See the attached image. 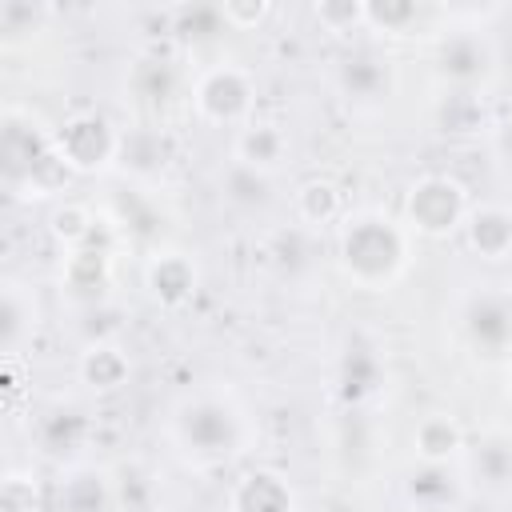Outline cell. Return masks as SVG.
Masks as SVG:
<instances>
[{
    "label": "cell",
    "mask_w": 512,
    "mask_h": 512,
    "mask_svg": "<svg viewBox=\"0 0 512 512\" xmlns=\"http://www.w3.org/2000/svg\"><path fill=\"white\" fill-rule=\"evenodd\" d=\"M432 124L444 136H476L488 128V104L476 92H440L432 104Z\"/></svg>",
    "instance_id": "obj_32"
},
{
    "label": "cell",
    "mask_w": 512,
    "mask_h": 512,
    "mask_svg": "<svg viewBox=\"0 0 512 512\" xmlns=\"http://www.w3.org/2000/svg\"><path fill=\"white\" fill-rule=\"evenodd\" d=\"M500 156L508 160V168H512V124L508 128H500Z\"/></svg>",
    "instance_id": "obj_38"
},
{
    "label": "cell",
    "mask_w": 512,
    "mask_h": 512,
    "mask_svg": "<svg viewBox=\"0 0 512 512\" xmlns=\"http://www.w3.org/2000/svg\"><path fill=\"white\" fill-rule=\"evenodd\" d=\"M264 256H268V268H272L280 280L296 284V280H304V276L316 268V232H308V228H300V224L276 228V232L268 236V244H264Z\"/></svg>",
    "instance_id": "obj_29"
},
{
    "label": "cell",
    "mask_w": 512,
    "mask_h": 512,
    "mask_svg": "<svg viewBox=\"0 0 512 512\" xmlns=\"http://www.w3.org/2000/svg\"><path fill=\"white\" fill-rule=\"evenodd\" d=\"M44 228H48V236L60 244V252L84 248V244L100 240L104 232H112L108 220H104V212L92 208L88 200H56V204L48 208Z\"/></svg>",
    "instance_id": "obj_28"
},
{
    "label": "cell",
    "mask_w": 512,
    "mask_h": 512,
    "mask_svg": "<svg viewBox=\"0 0 512 512\" xmlns=\"http://www.w3.org/2000/svg\"><path fill=\"white\" fill-rule=\"evenodd\" d=\"M412 232L384 208H348L336 224V268L360 292H388L412 264Z\"/></svg>",
    "instance_id": "obj_2"
},
{
    "label": "cell",
    "mask_w": 512,
    "mask_h": 512,
    "mask_svg": "<svg viewBox=\"0 0 512 512\" xmlns=\"http://www.w3.org/2000/svg\"><path fill=\"white\" fill-rule=\"evenodd\" d=\"M468 480L456 472V464H412L404 476V500L416 512H452L464 496Z\"/></svg>",
    "instance_id": "obj_24"
},
{
    "label": "cell",
    "mask_w": 512,
    "mask_h": 512,
    "mask_svg": "<svg viewBox=\"0 0 512 512\" xmlns=\"http://www.w3.org/2000/svg\"><path fill=\"white\" fill-rule=\"evenodd\" d=\"M468 432L452 412H428L412 428V452L420 464H460Z\"/></svg>",
    "instance_id": "obj_27"
},
{
    "label": "cell",
    "mask_w": 512,
    "mask_h": 512,
    "mask_svg": "<svg viewBox=\"0 0 512 512\" xmlns=\"http://www.w3.org/2000/svg\"><path fill=\"white\" fill-rule=\"evenodd\" d=\"M168 20H172V36L176 40H192V44H212L220 32H228L224 16H220V4H180V8H168Z\"/></svg>",
    "instance_id": "obj_33"
},
{
    "label": "cell",
    "mask_w": 512,
    "mask_h": 512,
    "mask_svg": "<svg viewBox=\"0 0 512 512\" xmlns=\"http://www.w3.org/2000/svg\"><path fill=\"white\" fill-rule=\"evenodd\" d=\"M332 84L352 108H376L396 92V64L376 44H352L340 52Z\"/></svg>",
    "instance_id": "obj_10"
},
{
    "label": "cell",
    "mask_w": 512,
    "mask_h": 512,
    "mask_svg": "<svg viewBox=\"0 0 512 512\" xmlns=\"http://www.w3.org/2000/svg\"><path fill=\"white\" fill-rule=\"evenodd\" d=\"M292 156V136L280 120H268V116H256L252 124H244L236 136H232V160L244 164V168H256V172H268L276 176Z\"/></svg>",
    "instance_id": "obj_20"
},
{
    "label": "cell",
    "mask_w": 512,
    "mask_h": 512,
    "mask_svg": "<svg viewBox=\"0 0 512 512\" xmlns=\"http://www.w3.org/2000/svg\"><path fill=\"white\" fill-rule=\"evenodd\" d=\"M444 8L420 4V0H368L364 4V32L376 40H412L428 20H440Z\"/></svg>",
    "instance_id": "obj_25"
},
{
    "label": "cell",
    "mask_w": 512,
    "mask_h": 512,
    "mask_svg": "<svg viewBox=\"0 0 512 512\" xmlns=\"http://www.w3.org/2000/svg\"><path fill=\"white\" fill-rule=\"evenodd\" d=\"M56 284L60 292L72 300V304H84V308H100L116 284V256L104 240H92L84 248H72V252H60V272H56Z\"/></svg>",
    "instance_id": "obj_13"
},
{
    "label": "cell",
    "mask_w": 512,
    "mask_h": 512,
    "mask_svg": "<svg viewBox=\"0 0 512 512\" xmlns=\"http://www.w3.org/2000/svg\"><path fill=\"white\" fill-rule=\"evenodd\" d=\"M104 220L112 232H120L124 240H132L148 252L164 248V212L156 208L152 188L128 184V188L112 192V200L104 204Z\"/></svg>",
    "instance_id": "obj_17"
},
{
    "label": "cell",
    "mask_w": 512,
    "mask_h": 512,
    "mask_svg": "<svg viewBox=\"0 0 512 512\" xmlns=\"http://www.w3.org/2000/svg\"><path fill=\"white\" fill-rule=\"evenodd\" d=\"M112 492H116V512H156V504H160V476L140 456L116 460L112 464Z\"/></svg>",
    "instance_id": "obj_31"
},
{
    "label": "cell",
    "mask_w": 512,
    "mask_h": 512,
    "mask_svg": "<svg viewBox=\"0 0 512 512\" xmlns=\"http://www.w3.org/2000/svg\"><path fill=\"white\" fill-rule=\"evenodd\" d=\"M460 236H464V248L488 264L512 260V204H496V200L472 204Z\"/></svg>",
    "instance_id": "obj_22"
},
{
    "label": "cell",
    "mask_w": 512,
    "mask_h": 512,
    "mask_svg": "<svg viewBox=\"0 0 512 512\" xmlns=\"http://www.w3.org/2000/svg\"><path fill=\"white\" fill-rule=\"evenodd\" d=\"M312 20L332 36L364 32V0H320L312 4Z\"/></svg>",
    "instance_id": "obj_34"
},
{
    "label": "cell",
    "mask_w": 512,
    "mask_h": 512,
    "mask_svg": "<svg viewBox=\"0 0 512 512\" xmlns=\"http://www.w3.org/2000/svg\"><path fill=\"white\" fill-rule=\"evenodd\" d=\"M296 488L276 468H248L228 484V512H296Z\"/></svg>",
    "instance_id": "obj_21"
},
{
    "label": "cell",
    "mask_w": 512,
    "mask_h": 512,
    "mask_svg": "<svg viewBox=\"0 0 512 512\" xmlns=\"http://www.w3.org/2000/svg\"><path fill=\"white\" fill-rule=\"evenodd\" d=\"M460 472L472 488H480L492 500L512 496V428H484L468 436V448L460 456Z\"/></svg>",
    "instance_id": "obj_16"
},
{
    "label": "cell",
    "mask_w": 512,
    "mask_h": 512,
    "mask_svg": "<svg viewBox=\"0 0 512 512\" xmlns=\"http://www.w3.org/2000/svg\"><path fill=\"white\" fill-rule=\"evenodd\" d=\"M48 16H52V8H44V4L4 0V4H0V32H4V40L12 44V40L24 36V32H40Z\"/></svg>",
    "instance_id": "obj_36"
},
{
    "label": "cell",
    "mask_w": 512,
    "mask_h": 512,
    "mask_svg": "<svg viewBox=\"0 0 512 512\" xmlns=\"http://www.w3.org/2000/svg\"><path fill=\"white\" fill-rule=\"evenodd\" d=\"M56 512H116L112 468L68 464L56 480Z\"/></svg>",
    "instance_id": "obj_23"
},
{
    "label": "cell",
    "mask_w": 512,
    "mask_h": 512,
    "mask_svg": "<svg viewBox=\"0 0 512 512\" xmlns=\"http://www.w3.org/2000/svg\"><path fill=\"white\" fill-rule=\"evenodd\" d=\"M504 400L512 404V360L504 364Z\"/></svg>",
    "instance_id": "obj_39"
},
{
    "label": "cell",
    "mask_w": 512,
    "mask_h": 512,
    "mask_svg": "<svg viewBox=\"0 0 512 512\" xmlns=\"http://www.w3.org/2000/svg\"><path fill=\"white\" fill-rule=\"evenodd\" d=\"M176 164V136L148 120V124H136V128H124V140H120V164L116 172L128 180V184H140V188H152L160 184Z\"/></svg>",
    "instance_id": "obj_14"
},
{
    "label": "cell",
    "mask_w": 512,
    "mask_h": 512,
    "mask_svg": "<svg viewBox=\"0 0 512 512\" xmlns=\"http://www.w3.org/2000/svg\"><path fill=\"white\" fill-rule=\"evenodd\" d=\"M0 168L12 196L44 200L72 184V172L52 148V128L24 104H8L0 116Z\"/></svg>",
    "instance_id": "obj_3"
},
{
    "label": "cell",
    "mask_w": 512,
    "mask_h": 512,
    "mask_svg": "<svg viewBox=\"0 0 512 512\" xmlns=\"http://www.w3.org/2000/svg\"><path fill=\"white\" fill-rule=\"evenodd\" d=\"M256 76L240 60H212L192 76L188 108L200 124L212 128H244L256 120Z\"/></svg>",
    "instance_id": "obj_5"
},
{
    "label": "cell",
    "mask_w": 512,
    "mask_h": 512,
    "mask_svg": "<svg viewBox=\"0 0 512 512\" xmlns=\"http://www.w3.org/2000/svg\"><path fill=\"white\" fill-rule=\"evenodd\" d=\"M220 16L228 32H256L272 16V4L268 0H220Z\"/></svg>",
    "instance_id": "obj_37"
},
{
    "label": "cell",
    "mask_w": 512,
    "mask_h": 512,
    "mask_svg": "<svg viewBox=\"0 0 512 512\" xmlns=\"http://www.w3.org/2000/svg\"><path fill=\"white\" fill-rule=\"evenodd\" d=\"M292 212H296L300 228L320 232V228H332L348 216V200H344V188L332 176H308L292 192Z\"/></svg>",
    "instance_id": "obj_26"
},
{
    "label": "cell",
    "mask_w": 512,
    "mask_h": 512,
    "mask_svg": "<svg viewBox=\"0 0 512 512\" xmlns=\"http://www.w3.org/2000/svg\"><path fill=\"white\" fill-rule=\"evenodd\" d=\"M140 284L148 292V300L164 312H180L196 300L200 292V264L188 248H176V244H164L156 252L144 256V268H140Z\"/></svg>",
    "instance_id": "obj_11"
},
{
    "label": "cell",
    "mask_w": 512,
    "mask_h": 512,
    "mask_svg": "<svg viewBox=\"0 0 512 512\" xmlns=\"http://www.w3.org/2000/svg\"><path fill=\"white\" fill-rule=\"evenodd\" d=\"M0 512H40V480L28 468H8L4 472Z\"/></svg>",
    "instance_id": "obj_35"
},
{
    "label": "cell",
    "mask_w": 512,
    "mask_h": 512,
    "mask_svg": "<svg viewBox=\"0 0 512 512\" xmlns=\"http://www.w3.org/2000/svg\"><path fill=\"white\" fill-rule=\"evenodd\" d=\"M44 320V304L32 280L4 276L0 284V348L4 356H24V348L36 340Z\"/></svg>",
    "instance_id": "obj_18"
},
{
    "label": "cell",
    "mask_w": 512,
    "mask_h": 512,
    "mask_svg": "<svg viewBox=\"0 0 512 512\" xmlns=\"http://www.w3.org/2000/svg\"><path fill=\"white\" fill-rule=\"evenodd\" d=\"M500 76V48L484 28H444L432 40V80L440 92L484 96Z\"/></svg>",
    "instance_id": "obj_4"
},
{
    "label": "cell",
    "mask_w": 512,
    "mask_h": 512,
    "mask_svg": "<svg viewBox=\"0 0 512 512\" xmlns=\"http://www.w3.org/2000/svg\"><path fill=\"white\" fill-rule=\"evenodd\" d=\"M76 380L96 396H116L132 380V356L116 336H92L76 352Z\"/></svg>",
    "instance_id": "obj_19"
},
{
    "label": "cell",
    "mask_w": 512,
    "mask_h": 512,
    "mask_svg": "<svg viewBox=\"0 0 512 512\" xmlns=\"http://www.w3.org/2000/svg\"><path fill=\"white\" fill-rule=\"evenodd\" d=\"M220 200L240 212V216H260L272 208L276 200V176L268 172H256V168H244V164H228L220 172Z\"/></svg>",
    "instance_id": "obj_30"
},
{
    "label": "cell",
    "mask_w": 512,
    "mask_h": 512,
    "mask_svg": "<svg viewBox=\"0 0 512 512\" xmlns=\"http://www.w3.org/2000/svg\"><path fill=\"white\" fill-rule=\"evenodd\" d=\"M472 192L460 176L452 172H424L408 184L404 192V208H400V220L408 224L412 236H424V240H448L464 228L468 212H472Z\"/></svg>",
    "instance_id": "obj_6"
},
{
    "label": "cell",
    "mask_w": 512,
    "mask_h": 512,
    "mask_svg": "<svg viewBox=\"0 0 512 512\" xmlns=\"http://www.w3.org/2000/svg\"><path fill=\"white\" fill-rule=\"evenodd\" d=\"M460 336L476 360L504 368L512 360V288L476 284L460 300Z\"/></svg>",
    "instance_id": "obj_8"
},
{
    "label": "cell",
    "mask_w": 512,
    "mask_h": 512,
    "mask_svg": "<svg viewBox=\"0 0 512 512\" xmlns=\"http://www.w3.org/2000/svg\"><path fill=\"white\" fill-rule=\"evenodd\" d=\"M384 380H388V364L372 340H348L340 348L332 368V396L348 412H360L364 404H372L384 392Z\"/></svg>",
    "instance_id": "obj_15"
},
{
    "label": "cell",
    "mask_w": 512,
    "mask_h": 512,
    "mask_svg": "<svg viewBox=\"0 0 512 512\" xmlns=\"http://www.w3.org/2000/svg\"><path fill=\"white\" fill-rule=\"evenodd\" d=\"M168 440L192 468L216 472L248 452L252 420L232 388L200 384L168 408Z\"/></svg>",
    "instance_id": "obj_1"
},
{
    "label": "cell",
    "mask_w": 512,
    "mask_h": 512,
    "mask_svg": "<svg viewBox=\"0 0 512 512\" xmlns=\"http://www.w3.org/2000/svg\"><path fill=\"white\" fill-rule=\"evenodd\" d=\"M124 128L96 108H76L60 124H52V148L72 176H104L120 164Z\"/></svg>",
    "instance_id": "obj_7"
},
{
    "label": "cell",
    "mask_w": 512,
    "mask_h": 512,
    "mask_svg": "<svg viewBox=\"0 0 512 512\" xmlns=\"http://www.w3.org/2000/svg\"><path fill=\"white\" fill-rule=\"evenodd\" d=\"M88 440H92V416L80 404H64V400L48 404L28 428V444L36 448V456L48 464H60V468L76 464V456L88 448Z\"/></svg>",
    "instance_id": "obj_12"
},
{
    "label": "cell",
    "mask_w": 512,
    "mask_h": 512,
    "mask_svg": "<svg viewBox=\"0 0 512 512\" xmlns=\"http://www.w3.org/2000/svg\"><path fill=\"white\" fill-rule=\"evenodd\" d=\"M188 92H192V76L184 72V60L160 44L136 52L124 72V96L144 116L172 112L180 100H188Z\"/></svg>",
    "instance_id": "obj_9"
}]
</instances>
